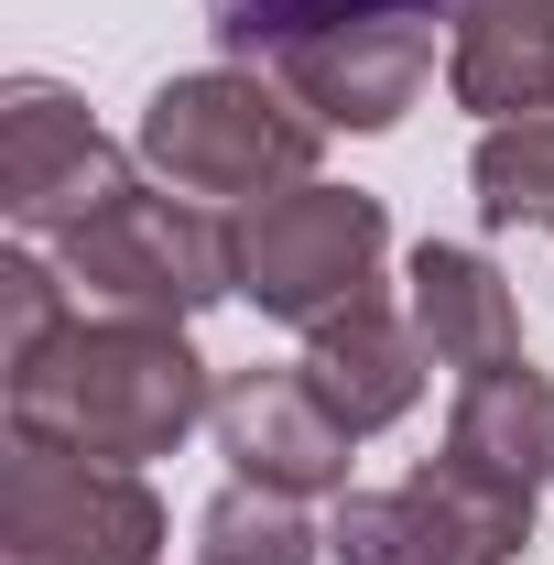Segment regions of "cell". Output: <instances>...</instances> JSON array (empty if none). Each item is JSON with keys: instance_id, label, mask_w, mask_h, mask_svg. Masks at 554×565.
Returning <instances> with one entry per match:
<instances>
[{"instance_id": "obj_1", "label": "cell", "mask_w": 554, "mask_h": 565, "mask_svg": "<svg viewBox=\"0 0 554 565\" xmlns=\"http://www.w3.org/2000/svg\"><path fill=\"white\" fill-rule=\"evenodd\" d=\"M217 414V381L163 316H76L33 370H11V446H55L98 468H152Z\"/></svg>"}, {"instance_id": "obj_2", "label": "cell", "mask_w": 554, "mask_h": 565, "mask_svg": "<svg viewBox=\"0 0 554 565\" xmlns=\"http://www.w3.org/2000/svg\"><path fill=\"white\" fill-rule=\"evenodd\" d=\"M131 152L174 185V196L262 207V196H283V185L316 174L327 120H316L273 66H196V76H163V87L141 98Z\"/></svg>"}, {"instance_id": "obj_3", "label": "cell", "mask_w": 554, "mask_h": 565, "mask_svg": "<svg viewBox=\"0 0 554 565\" xmlns=\"http://www.w3.org/2000/svg\"><path fill=\"white\" fill-rule=\"evenodd\" d=\"M55 273L76 282V305L98 316H163L196 327L207 305L239 294V207L207 196H120L109 217H87L76 239H55Z\"/></svg>"}, {"instance_id": "obj_4", "label": "cell", "mask_w": 554, "mask_h": 565, "mask_svg": "<svg viewBox=\"0 0 554 565\" xmlns=\"http://www.w3.org/2000/svg\"><path fill=\"white\" fill-rule=\"evenodd\" d=\"M381 262H392V217H381L370 185L305 174V185L262 196V207H239V294L294 338L381 305Z\"/></svg>"}, {"instance_id": "obj_5", "label": "cell", "mask_w": 554, "mask_h": 565, "mask_svg": "<svg viewBox=\"0 0 554 565\" xmlns=\"http://www.w3.org/2000/svg\"><path fill=\"white\" fill-rule=\"evenodd\" d=\"M163 500L141 468L11 446L0 468V565H163Z\"/></svg>"}, {"instance_id": "obj_6", "label": "cell", "mask_w": 554, "mask_h": 565, "mask_svg": "<svg viewBox=\"0 0 554 565\" xmlns=\"http://www.w3.org/2000/svg\"><path fill=\"white\" fill-rule=\"evenodd\" d=\"M131 152L76 109L55 76H11L0 87V217L22 239H76L87 217L131 196Z\"/></svg>"}, {"instance_id": "obj_7", "label": "cell", "mask_w": 554, "mask_h": 565, "mask_svg": "<svg viewBox=\"0 0 554 565\" xmlns=\"http://www.w3.org/2000/svg\"><path fill=\"white\" fill-rule=\"evenodd\" d=\"M522 544H533V511L468 490L435 457L403 490H348L327 511V565H511Z\"/></svg>"}, {"instance_id": "obj_8", "label": "cell", "mask_w": 554, "mask_h": 565, "mask_svg": "<svg viewBox=\"0 0 554 565\" xmlns=\"http://www.w3.org/2000/svg\"><path fill=\"white\" fill-rule=\"evenodd\" d=\"M217 457H228V479H251V490H273V500H348V435L327 403H316V381L294 370V359H251V370H228L217 381Z\"/></svg>"}, {"instance_id": "obj_9", "label": "cell", "mask_w": 554, "mask_h": 565, "mask_svg": "<svg viewBox=\"0 0 554 565\" xmlns=\"http://www.w3.org/2000/svg\"><path fill=\"white\" fill-rule=\"evenodd\" d=\"M273 76L327 120V131H392V120L424 98V76H435V22H403V11H381V22H338V33L283 44Z\"/></svg>"}, {"instance_id": "obj_10", "label": "cell", "mask_w": 554, "mask_h": 565, "mask_svg": "<svg viewBox=\"0 0 554 565\" xmlns=\"http://www.w3.org/2000/svg\"><path fill=\"white\" fill-rule=\"evenodd\" d=\"M435 468H457L468 490L489 500H544L554 479V381L533 359H500V370H468L457 381V403H446V446H435Z\"/></svg>"}, {"instance_id": "obj_11", "label": "cell", "mask_w": 554, "mask_h": 565, "mask_svg": "<svg viewBox=\"0 0 554 565\" xmlns=\"http://www.w3.org/2000/svg\"><path fill=\"white\" fill-rule=\"evenodd\" d=\"M403 316H414V338L435 370H500V359H522V305H511V282L489 250L468 239H424L414 262H403Z\"/></svg>"}, {"instance_id": "obj_12", "label": "cell", "mask_w": 554, "mask_h": 565, "mask_svg": "<svg viewBox=\"0 0 554 565\" xmlns=\"http://www.w3.org/2000/svg\"><path fill=\"white\" fill-rule=\"evenodd\" d=\"M294 370L316 381V403H327L348 435H381V424H403V414L424 403V370H435V359H424L414 316L359 305V316H338V327H316Z\"/></svg>"}, {"instance_id": "obj_13", "label": "cell", "mask_w": 554, "mask_h": 565, "mask_svg": "<svg viewBox=\"0 0 554 565\" xmlns=\"http://www.w3.org/2000/svg\"><path fill=\"white\" fill-rule=\"evenodd\" d=\"M457 109L511 120L554 98V0H457V44H446Z\"/></svg>"}, {"instance_id": "obj_14", "label": "cell", "mask_w": 554, "mask_h": 565, "mask_svg": "<svg viewBox=\"0 0 554 565\" xmlns=\"http://www.w3.org/2000/svg\"><path fill=\"white\" fill-rule=\"evenodd\" d=\"M468 196H479L489 228H554V98L479 131V152H468Z\"/></svg>"}, {"instance_id": "obj_15", "label": "cell", "mask_w": 554, "mask_h": 565, "mask_svg": "<svg viewBox=\"0 0 554 565\" xmlns=\"http://www.w3.org/2000/svg\"><path fill=\"white\" fill-rule=\"evenodd\" d=\"M381 11H403V22H446L457 0H207V33L228 44V66H273L283 44L338 33V22H381Z\"/></svg>"}, {"instance_id": "obj_16", "label": "cell", "mask_w": 554, "mask_h": 565, "mask_svg": "<svg viewBox=\"0 0 554 565\" xmlns=\"http://www.w3.org/2000/svg\"><path fill=\"white\" fill-rule=\"evenodd\" d=\"M316 555H327V533L305 522V500H273L251 479H228L196 511V565H316Z\"/></svg>"}, {"instance_id": "obj_17", "label": "cell", "mask_w": 554, "mask_h": 565, "mask_svg": "<svg viewBox=\"0 0 554 565\" xmlns=\"http://www.w3.org/2000/svg\"><path fill=\"white\" fill-rule=\"evenodd\" d=\"M76 316H87V305H76V282L55 273V262L0 250V381H11V370H33V359L76 327Z\"/></svg>"}]
</instances>
